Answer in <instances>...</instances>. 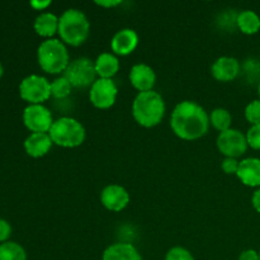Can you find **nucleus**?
<instances>
[{"label": "nucleus", "mask_w": 260, "mask_h": 260, "mask_svg": "<svg viewBox=\"0 0 260 260\" xmlns=\"http://www.w3.org/2000/svg\"><path fill=\"white\" fill-rule=\"evenodd\" d=\"M170 127L179 139L194 141L208 132L210 116L205 108L196 102H180L175 106L170 117Z\"/></svg>", "instance_id": "1"}, {"label": "nucleus", "mask_w": 260, "mask_h": 260, "mask_svg": "<svg viewBox=\"0 0 260 260\" xmlns=\"http://www.w3.org/2000/svg\"><path fill=\"white\" fill-rule=\"evenodd\" d=\"M165 102L157 91L139 93L132 103V116L142 127L151 128L157 126L165 116Z\"/></svg>", "instance_id": "2"}, {"label": "nucleus", "mask_w": 260, "mask_h": 260, "mask_svg": "<svg viewBox=\"0 0 260 260\" xmlns=\"http://www.w3.org/2000/svg\"><path fill=\"white\" fill-rule=\"evenodd\" d=\"M57 33L65 45L78 47L88 40L90 33V22L83 12L71 8L61 14Z\"/></svg>", "instance_id": "3"}, {"label": "nucleus", "mask_w": 260, "mask_h": 260, "mask_svg": "<svg viewBox=\"0 0 260 260\" xmlns=\"http://www.w3.org/2000/svg\"><path fill=\"white\" fill-rule=\"evenodd\" d=\"M38 65L45 73L56 74L65 73L70 63V56L66 45L60 40L50 38L45 40L37 50Z\"/></svg>", "instance_id": "4"}, {"label": "nucleus", "mask_w": 260, "mask_h": 260, "mask_svg": "<svg viewBox=\"0 0 260 260\" xmlns=\"http://www.w3.org/2000/svg\"><path fill=\"white\" fill-rule=\"evenodd\" d=\"M51 140L55 145L65 149L78 147L85 141L86 132L83 124L71 117H61L53 122L50 132Z\"/></svg>", "instance_id": "5"}, {"label": "nucleus", "mask_w": 260, "mask_h": 260, "mask_svg": "<svg viewBox=\"0 0 260 260\" xmlns=\"http://www.w3.org/2000/svg\"><path fill=\"white\" fill-rule=\"evenodd\" d=\"M63 76L70 81V84L75 88H90L96 81V71L94 62L86 57L76 58L70 61L66 68Z\"/></svg>", "instance_id": "6"}, {"label": "nucleus", "mask_w": 260, "mask_h": 260, "mask_svg": "<svg viewBox=\"0 0 260 260\" xmlns=\"http://www.w3.org/2000/svg\"><path fill=\"white\" fill-rule=\"evenodd\" d=\"M19 95L29 104H42L51 96V83L41 75H29L19 84Z\"/></svg>", "instance_id": "7"}, {"label": "nucleus", "mask_w": 260, "mask_h": 260, "mask_svg": "<svg viewBox=\"0 0 260 260\" xmlns=\"http://www.w3.org/2000/svg\"><path fill=\"white\" fill-rule=\"evenodd\" d=\"M53 122L50 109L43 104H29L23 111V123L32 134H48Z\"/></svg>", "instance_id": "8"}, {"label": "nucleus", "mask_w": 260, "mask_h": 260, "mask_svg": "<svg viewBox=\"0 0 260 260\" xmlns=\"http://www.w3.org/2000/svg\"><path fill=\"white\" fill-rule=\"evenodd\" d=\"M216 144H217L218 151L223 156L234 157V159H238L239 156L245 154L249 146L248 141H246V135L235 128L221 132Z\"/></svg>", "instance_id": "9"}, {"label": "nucleus", "mask_w": 260, "mask_h": 260, "mask_svg": "<svg viewBox=\"0 0 260 260\" xmlns=\"http://www.w3.org/2000/svg\"><path fill=\"white\" fill-rule=\"evenodd\" d=\"M118 88L112 79H96L90 86L89 101L95 108L108 109L116 103Z\"/></svg>", "instance_id": "10"}, {"label": "nucleus", "mask_w": 260, "mask_h": 260, "mask_svg": "<svg viewBox=\"0 0 260 260\" xmlns=\"http://www.w3.org/2000/svg\"><path fill=\"white\" fill-rule=\"evenodd\" d=\"M101 202L108 211L119 212L128 206L129 194L126 188L121 187V185H107L101 193Z\"/></svg>", "instance_id": "11"}, {"label": "nucleus", "mask_w": 260, "mask_h": 260, "mask_svg": "<svg viewBox=\"0 0 260 260\" xmlns=\"http://www.w3.org/2000/svg\"><path fill=\"white\" fill-rule=\"evenodd\" d=\"M129 81L139 93L150 91L156 83V74L146 63H136L129 71Z\"/></svg>", "instance_id": "12"}, {"label": "nucleus", "mask_w": 260, "mask_h": 260, "mask_svg": "<svg viewBox=\"0 0 260 260\" xmlns=\"http://www.w3.org/2000/svg\"><path fill=\"white\" fill-rule=\"evenodd\" d=\"M139 45V35L131 28H123L113 36L111 48L114 55L127 56L134 52Z\"/></svg>", "instance_id": "13"}, {"label": "nucleus", "mask_w": 260, "mask_h": 260, "mask_svg": "<svg viewBox=\"0 0 260 260\" xmlns=\"http://www.w3.org/2000/svg\"><path fill=\"white\" fill-rule=\"evenodd\" d=\"M240 73V63L235 57L222 56L218 57L211 66V74L218 81H233Z\"/></svg>", "instance_id": "14"}, {"label": "nucleus", "mask_w": 260, "mask_h": 260, "mask_svg": "<svg viewBox=\"0 0 260 260\" xmlns=\"http://www.w3.org/2000/svg\"><path fill=\"white\" fill-rule=\"evenodd\" d=\"M236 177L244 185L248 187H260V159L246 157L239 164Z\"/></svg>", "instance_id": "15"}, {"label": "nucleus", "mask_w": 260, "mask_h": 260, "mask_svg": "<svg viewBox=\"0 0 260 260\" xmlns=\"http://www.w3.org/2000/svg\"><path fill=\"white\" fill-rule=\"evenodd\" d=\"M53 142L48 134H30L24 141V150L29 156L42 157L50 152Z\"/></svg>", "instance_id": "16"}, {"label": "nucleus", "mask_w": 260, "mask_h": 260, "mask_svg": "<svg viewBox=\"0 0 260 260\" xmlns=\"http://www.w3.org/2000/svg\"><path fill=\"white\" fill-rule=\"evenodd\" d=\"M103 260H142L141 254L132 244L116 243L104 250Z\"/></svg>", "instance_id": "17"}, {"label": "nucleus", "mask_w": 260, "mask_h": 260, "mask_svg": "<svg viewBox=\"0 0 260 260\" xmlns=\"http://www.w3.org/2000/svg\"><path fill=\"white\" fill-rule=\"evenodd\" d=\"M58 20H60V18L53 13L43 12L36 18L33 27H35L36 33L38 36L50 40V38H52V36H55L58 32Z\"/></svg>", "instance_id": "18"}, {"label": "nucleus", "mask_w": 260, "mask_h": 260, "mask_svg": "<svg viewBox=\"0 0 260 260\" xmlns=\"http://www.w3.org/2000/svg\"><path fill=\"white\" fill-rule=\"evenodd\" d=\"M94 66L99 79H112L118 73L119 61L113 53L103 52L96 57Z\"/></svg>", "instance_id": "19"}, {"label": "nucleus", "mask_w": 260, "mask_h": 260, "mask_svg": "<svg viewBox=\"0 0 260 260\" xmlns=\"http://www.w3.org/2000/svg\"><path fill=\"white\" fill-rule=\"evenodd\" d=\"M236 24L245 35H255L260 30V17L253 10H244L239 13Z\"/></svg>", "instance_id": "20"}, {"label": "nucleus", "mask_w": 260, "mask_h": 260, "mask_svg": "<svg viewBox=\"0 0 260 260\" xmlns=\"http://www.w3.org/2000/svg\"><path fill=\"white\" fill-rule=\"evenodd\" d=\"M231 123H233V116L228 109L216 108L210 114V124H212L213 128L217 129L220 134L230 129Z\"/></svg>", "instance_id": "21"}, {"label": "nucleus", "mask_w": 260, "mask_h": 260, "mask_svg": "<svg viewBox=\"0 0 260 260\" xmlns=\"http://www.w3.org/2000/svg\"><path fill=\"white\" fill-rule=\"evenodd\" d=\"M0 260H27V253L20 244L5 241L0 245Z\"/></svg>", "instance_id": "22"}, {"label": "nucleus", "mask_w": 260, "mask_h": 260, "mask_svg": "<svg viewBox=\"0 0 260 260\" xmlns=\"http://www.w3.org/2000/svg\"><path fill=\"white\" fill-rule=\"evenodd\" d=\"M71 90H73V85H71L70 81L63 75L55 79L51 83V96H53L56 99L66 98V96L70 95Z\"/></svg>", "instance_id": "23"}, {"label": "nucleus", "mask_w": 260, "mask_h": 260, "mask_svg": "<svg viewBox=\"0 0 260 260\" xmlns=\"http://www.w3.org/2000/svg\"><path fill=\"white\" fill-rule=\"evenodd\" d=\"M245 118L251 126L260 124V99L253 101L245 108Z\"/></svg>", "instance_id": "24"}, {"label": "nucleus", "mask_w": 260, "mask_h": 260, "mask_svg": "<svg viewBox=\"0 0 260 260\" xmlns=\"http://www.w3.org/2000/svg\"><path fill=\"white\" fill-rule=\"evenodd\" d=\"M165 260H194L189 250L182 246H174L167 253Z\"/></svg>", "instance_id": "25"}, {"label": "nucleus", "mask_w": 260, "mask_h": 260, "mask_svg": "<svg viewBox=\"0 0 260 260\" xmlns=\"http://www.w3.org/2000/svg\"><path fill=\"white\" fill-rule=\"evenodd\" d=\"M246 141L251 149L260 150V124H254L248 129Z\"/></svg>", "instance_id": "26"}, {"label": "nucleus", "mask_w": 260, "mask_h": 260, "mask_svg": "<svg viewBox=\"0 0 260 260\" xmlns=\"http://www.w3.org/2000/svg\"><path fill=\"white\" fill-rule=\"evenodd\" d=\"M239 164H240V161H239L238 159H234V157H225V160H223L222 164H221V168H222L223 173H226V174H236L239 169Z\"/></svg>", "instance_id": "27"}, {"label": "nucleus", "mask_w": 260, "mask_h": 260, "mask_svg": "<svg viewBox=\"0 0 260 260\" xmlns=\"http://www.w3.org/2000/svg\"><path fill=\"white\" fill-rule=\"evenodd\" d=\"M12 235V226L4 218H0V243H5Z\"/></svg>", "instance_id": "28"}, {"label": "nucleus", "mask_w": 260, "mask_h": 260, "mask_svg": "<svg viewBox=\"0 0 260 260\" xmlns=\"http://www.w3.org/2000/svg\"><path fill=\"white\" fill-rule=\"evenodd\" d=\"M239 260H260L258 251L253 250V249H248V250L243 251L239 256Z\"/></svg>", "instance_id": "29"}, {"label": "nucleus", "mask_w": 260, "mask_h": 260, "mask_svg": "<svg viewBox=\"0 0 260 260\" xmlns=\"http://www.w3.org/2000/svg\"><path fill=\"white\" fill-rule=\"evenodd\" d=\"M50 5H51L50 0H47V2H37V0H35V2H30V7L36 10H45L46 8H48Z\"/></svg>", "instance_id": "30"}, {"label": "nucleus", "mask_w": 260, "mask_h": 260, "mask_svg": "<svg viewBox=\"0 0 260 260\" xmlns=\"http://www.w3.org/2000/svg\"><path fill=\"white\" fill-rule=\"evenodd\" d=\"M251 203H253V207L256 212L260 213V189L255 190L251 198Z\"/></svg>", "instance_id": "31"}, {"label": "nucleus", "mask_w": 260, "mask_h": 260, "mask_svg": "<svg viewBox=\"0 0 260 260\" xmlns=\"http://www.w3.org/2000/svg\"><path fill=\"white\" fill-rule=\"evenodd\" d=\"M96 5L102 8H114L117 5L122 4V2H114V0H108V2H95Z\"/></svg>", "instance_id": "32"}, {"label": "nucleus", "mask_w": 260, "mask_h": 260, "mask_svg": "<svg viewBox=\"0 0 260 260\" xmlns=\"http://www.w3.org/2000/svg\"><path fill=\"white\" fill-rule=\"evenodd\" d=\"M3 74H4V68H3L2 62H0V78H2V76H3Z\"/></svg>", "instance_id": "33"}, {"label": "nucleus", "mask_w": 260, "mask_h": 260, "mask_svg": "<svg viewBox=\"0 0 260 260\" xmlns=\"http://www.w3.org/2000/svg\"><path fill=\"white\" fill-rule=\"evenodd\" d=\"M258 91H259V96H260V83H259V86H258Z\"/></svg>", "instance_id": "34"}, {"label": "nucleus", "mask_w": 260, "mask_h": 260, "mask_svg": "<svg viewBox=\"0 0 260 260\" xmlns=\"http://www.w3.org/2000/svg\"><path fill=\"white\" fill-rule=\"evenodd\" d=\"M259 258H260V251H259Z\"/></svg>", "instance_id": "35"}]
</instances>
